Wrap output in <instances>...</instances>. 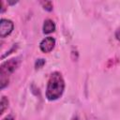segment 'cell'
Wrapping results in <instances>:
<instances>
[{"instance_id": "cell-1", "label": "cell", "mask_w": 120, "mask_h": 120, "mask_svg": "<svg viewBox=\"0 0 120 120\" xmlns=\"http://www.w3.org/2000/svg\"><path fill=\"white\" fill-rule=\"evenodd\" d=\"M65 90V81L60 72H53L49 78L47 88H46V98L50 101H53L61 98Z\"/></svg>"}, {"instance_id": "cell-2", "label": "cell", "mask_w": 120, "mask_h": 120, "mask_svg": "<svg viewBox=\"0 0 120 120\" xmlns=\"http://www.w3.org/2000/svg\"><path fill=\"white\" fill-rule=\"evenodd\" d=\"M21 64V57H14L4 62L0 67L1 88L3 89L8 83V76L13 73Z\"/></svg>"}, {"instance_id": "cell-3", "label": "cell", "mask_w": 120, "mask_h": 120, "mask_svg": "<svg viewBox=\"0 0 120 120\" xmlns=\"http://www.w3.org/2000/svg\"><path fill=\"white\" fill-rule=\"evenodd\" d=\"M14 29V23L8 19H2L0 22V37L6 38Z\"/></svg>"}, {"instance_id": "cell-4", "label": "cell", "mask_w": 120, "mask_h": 120, "mask_svg": "<svg viewBox=\"0 0 120 120\" xmlns=\"http://www.w3.org/2000/svg\"><path fill=\"white\" fill-rule=\"evenodd\" d=\"M55 46V39L52 37H47L43 38L39 43V49L41 52L48 53L53 50Z\"/></svg>"}, {"instance_id": "cell-5", "label": "cell", "mask_w": 120, "mask_h": 120, "mask_svg": "<svg viewBox=\"0 0 120 120\" xmlns=\"http://www.w3.org/2000/svg\"><path fill=\"white\" fill-rule=\"evenodd\" d=\"M55 30V23L53 22V21L47 19L44 21L43 23V33L44 34H50L52 32H53Z\"/></svg>"}, {"instance_id": "cell-6", "label": "cell", "mask_w": 120, "mask_h": 120, "mask_svg": "<svg viewBox=\"0 0 120 120\" xmlns=\"http://www.w3.org/2000/svg\"><path fill=\"white\" fill-rule=\"evenodd\" d=\"M8 99L6 97L3 96L2 98H1V112H0L1 114L4 113V112H5V110L8 108Z\"/></svg>"}, {"instance_id": "cell-7", "label": "cell", "mask_w": 120, "mask_h": 120, "mask_svg": "<svg viewBox=\"0 0 120 120\" xmlns=\"http://www.w3.org/2000/svg\"><path fill=\"white\" fill-rule=\"evenodd\" d=\"M41 5L43 6V8L48 10V11H52V3L50 1H45V2H41Z\"/></svg>"}, {"instance_id": "cell-8", "label": "cell", "mask_w": 120, "mask_h": 120, "mask_svg": "<svg viewBox=\"0 0 120 120\" xmlns=\"http://www.w3.org/2000/svg\"><path fill=\"white\" fill-rule=\"evenodd\" d=\"M44 64H45V60H44V59H38V61L36 62V68H41Z\"/></svg>"}, {"instance_id": "cell-9", "label": "cell", "mask_w": 120, "mask_h": 120, "mask_svg": "<svg viewBox=\"0 0 120 120\" xmlns=\"http://www.w3.org/2000/svg\"><path fill=\"white\" fill-rule=\"evenodd\" d=\"M115 38H117V40L120 41V28H118L116 30V32H115Z\"/></svg>"}, {"instance_id": "cell-10", "label": "cell", "mask_w": 120, "mask_h": 120, "mask_svg": "<svg viewBox=\"0 0 120 120\" xmlns=\"http://www.w3.org/2000/svg\"><path fill=\"white\" fill-rule=\"evenodd\" d=\"M3 120H14V118H13L12 116H10V115H9V116H7V117H5Z\"/></svg>"}, {"instance_id": "cell-11", "label": "cell", "mask_w": 120, "mask_h": 120, "mask_svg": "<svg viewBox=\"0 0 120 120\" xmlns=\"http://www.w3.org/2000/svg\"><path fill=\"white\" fill-rule=\"evenodd\" d=\"M1 5H2V7H3V2H1ZM1 12H4V8H2V10H1Z\"/></svg>"}]
</instances>
